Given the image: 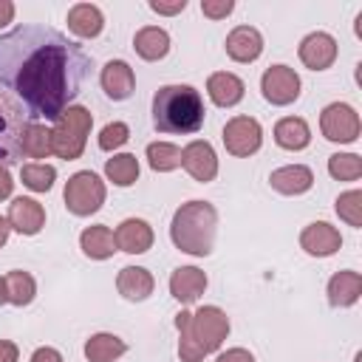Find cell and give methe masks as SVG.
Masks as SVG:
<instances>
[{"label":"cell","mask_w":362,"mask_h":362,"mask_svg":"<svg viewBox=\"0 0 362 362\" xmlns=\"http://www.w3.org/2000/svg\"><path fill=\"white\" fill-rule=\"evenodd\" d=\"M34 362H59V356L54 351H37L34 354Z\"/></svg>","instance_id":"83f0119b"},{"label":"cell","mask_w":362,"mask_h":362,"mask_svg":"<svg viewBox=\"0 0 362 362\" xmlns=\"http://www.w3.org/2000/svg\"><path fill=\"white\" fill-rule=\"evenodd\" d=\"M23 178H25V184L34 187V189H48L51 181H54V170H51V167H25V170H23Z\"/></svg>","instance_id":"ffe728a7"},{"label":"cell","mask_w":362,"mask_h":362,"mask_svg":"<svg viewBox=\"0 0 362 362\" xmlns=\"http://www.w3.org/2000/svg\"><path fill=\"white\" fill-rule=\"evenodd\" d=\"M136 173H139V167H136L133 156H119V158L107 161V175H110L116 184H122V187H124V184H133Z\"/></svg>","instance_id":"ac0fdd59"},{"label":"cell","mask_w":362,"mask_h":362,"mask_svg":"<svg viewBox=\"0 0 362 362\" xmlns=\"http://www.w3.org/2000/svg\"><path fill=\"white\" fill-rule=\"evenodd\" d=\"M136 48H139L141 57H147V59H158V57L167 54L170 40H167V34H164L161 28H144V31L136 34Z\"/></svg>","instance_id":"4fadbf2b"},{"label":"cell","mask_w":362,"mask_h":362,"mask_svg":"<svg viewBox=\"0 0 362 362\" xmlns=\"http://www.w3.org/2000/svg\"><path fill=\"white\" fill-rule=\"evenodd\" d=\"M331 173L339 175V173H356V158L354 156H334L331 158Z\"/></svg>","instance_id":"cb8c5ba5"},{"label":"cell","mask_w":362,"mask_h":362,"mask_svg":"<svg viewBox=\"0 0 362 362\" xmlns=\"http://www.w3.org/2000/svg\"><path fill=\"white\" fill-rule=\"evenodd\" d=\"M11 14H14V6L6 3V0H0V25H6L11 20Z\"/></svg>","instance_id":"4316f807"},{"label":"cell","mask_w":362,"mask_h":362,"mask_svg":"<svg viewBox=\"0 0 362 362\" xmlns=\"http://www.w3.org/2000/svg\"><path fill=\"white\" fill-rule=\"evenodd\" d=\"M204 99L192 85H164L153 96V124L158 133H195L204 124Z\"/></svg>","instance_id":"7a4b0ae2"},{"label":"cell","mask_w":362,"mask_h":362,"mask_svg":"<svg viewBox=\"0 0 362 362\" xmlns=\"http://www.w3.org/2000/svg\"><path fill=\"white\" fill-rule=\"evenodd\" d=\"M277 141L283 147H303L308 141V130H305V124L300 119H286L277 127Z\"/></svg>","instance_id":"5bb4252c"},{"label":"cell","mask_w":362,"mask_h":362,"mask_svg":"<svg viewBox=\"0 0 362 362\" xmlns=\"http://www.w3.org/2000/svg\"><path fill=\"white\" fill-rule=\"evenodd\" d=\"M8 283L14 286V294H11L14 303H28V300H31V288H34V286H31V277L14 272V274L8 277Z\"/></svg>","instance_id":"44dd1931"},{"label":"cell","mask_w":362,"mask_h":362,"mask_svg":"<svg viewBox=\"0 0 362 362\" xmlns=\"http://www.w3.org/2000/svg\"><path fill=\"white\" fill-rule=\"evenodd\" d=\"M124 139H127V127H124V124H107V127L102 130V139H99V144H102L105 150H110V147L122 144Z\"/></svg>","instance_id":"7402d4cb"},{"label":"cell","mask_w":362,"mask_h":362,"mask_svg":"<svg viewBox=\"0 0 362 362\" xmlns=\"http://www.w3.org/2000/svg\"><path fill=\"white\" fill-rule=\"evenodd\" d=\"M260 34L255 31V28H249V25H240V28H235L232 34H229V40H226V51L235 57V59H255L257 54H260Z\"/></svg>","instance_id":"52a82bcc"},{"label":"cell","mask_w":362,"mask_h":362,"mask_svg":"<svg viewBox=\"0 0 362 362\" xmlns=\"http://www.w3.org/2000/svg\"><path fill=\"white\" fill-rule=\"evenodd\" d=\"M181 274H175V280H173V291H175V297L178 300H195L198 294V288L204 286V280H201V274L195 272V269H178Z\"/></svg>","instance_id":"2e32d148"},{"label":"cell","mask_w":362,"mask_h":362,"mask_svg":"<svg viewBox=\"0 0 362 362\" xmlns=\"http://www.w3.org/2000/svg\"><path fill=\"white\" fill-rule=\"evenodd\" d=\"M209 90H212V99L218 105H235L243 96V82L232 74H218L209 79Z\"/></svg>","instance_id":"8fae6325"},{"label":"cell","mask_w":362,"mask_h":362,"mask_svg":"<svg viewBox=\"0 0 362 362\" xmlns=\"http://www.w3.org/2000/svg\"><path fill=\"white\" fill-rule=\"evenodd\" d=\"M11 221L17 223V229L20 232H37L40 229V223H42V212H40V206L34 204V201H28V198H17L14 204H11Z\"/></svg>","instance_id":"7c38bea8"},{"label":"cell","mask_w":362,"mask_h":362,"mask_svg":"<svg viewBox=\"0 0 362 362\" xmlns=\"http://www.w3.org/2000/svg\"><path fill=\"white\" fill-rule=\"evenodd\" d=\"M184 6H187L184 0H175V3H156V0H153V3H150V8H153V11H164V14H173V11H181Z\"/></svg>","instance_id":"484cf974"},{"label":"cell","mask_w":362,"mask_h":362,"mask_svg":"<svg viewBox=\"0 0 362 362\" xmlns=\"http://www.w3.org/2000/svg\"><path fill=\"white\" fill-rule=\"evenodd\" d=\"M334 40L328 37V34H311L305 42H303V48H300V54H303V59L311 65V68H325L331 59H334Z\"/></svg>","instance_id":"30bf717a"},{"label":"cell","mask_w":362,"mask_h":362,"mask_svg":"<svg viewBox=\"0 0 362 362\" xmlns=\"http://www.w3.org/2000/svg\"><path fill=\"white\" fill-rule=\"evenodd\" d=\"M122 351H124V345L119 342V337L102 334V337H93V339L88 342V356L96 359V362H105L110 354H122Z\"/></svg>","instance_id":"e0dca14e"},{"label":"cell","mask_w":362,"mask_h":362,"mask_svg":"<svg viewBox=\"0 0 362 362\" xmlns=\"http://www.w3.org/2000/svg\"><path fill=\"white\" fill-rule=\"evenodd\" d=\"M164 156H175V150H173V147H164V144H161V147H156V144L150 147V161H153L156 170H158V167H161V170H164V167H173V161L164 158Z\"/></svg>","instance_id":"603a6c76"},{"label":"cell","mask_w":362,"mask_h":362,"mask_svg":"<svg viewBox=\"0 0 362 362\" xmlns=\"http://www.w3.org/2000/svg\"><path fill=\"white\" fill-rule=\"evenodd\" d=\"M3 240H6V221L0 218V243H3Z\"/></svg>","instance_id":"f1b7e54d"},{"label":"cell","mask_w":362,"mask_h":362,"mask_svg":"<svg viewBox=\"0 0 362 362\" xmlns=\"http://www.w3.org/2000/svg\"><path fill=\"white\" fill-rule=\"evenodd\" d=\"M90 57L79 42L42 23H23L0 34V90L28 122H57L82 93Z\"/></svg>","instance_id":"6da1fadb"},{"label":"cell","mask_w":362,"mask_h":362,"mask_svg":"<svg viewBox=\"0 0 362 362\" xmlns=\"http://www.w3.org/2000/svg\"><path fill=\"white\" fill-rule=\"evenodd\" d=\"M122 243L127 246V252H144V246L150 243V232H147V223L141 221H127L124 229L119 232Z\"/></svg>","instance_id":"9a60e30c"},{"label":"cell","mask_w":362,"mask_h":362,"mask_svg":"<svg viewBox=\"0 0 362 362\" xmlns=\"http://www.w3.org/2000/svg\"><path fill=\"white\" fill-rule=\"evenodd\" d=\"M65 201L68 206L76 212V215H85V212H93L102 201V187H99V178L90 175V173H79L74 175V181L68 184L65 189Z\"/></svg>","instance_id":"277c9868"},{"label":"cell","mask_w":362,"mask_h":362,"mask_svg":"<svg viewBox=\"0 0 362 362\" xmlns=\"http://www.w3.org/2000/svg\"><path fill=\"white\" fill-rule=\"evenodd\" d=\"M102 85L107 90V96L113 99H127L130 96V88H133V74L124 62H107L105 65V74H102Z\"/></svg>","instance_id":"ba28073f"},{"label":"cell","mask_w":362,"mask_h":362,"mask_svg":"<svg viewBox=\"0 0 362 362\" xmlns=\"http://www.w3.org/2000/svg\"><path fill=\"white\" fill-rule=\"evenodd\" d=\"M68 25L79 34V37H96L102 31V14L96 6H88V3H79L71 8L68 14Z\"/></svg>","instance_id":"9c48e42d"},{"label":"cell","mask_w":362,"mask_h":362,"mask_svg":"<svg viewBox=\"0 0 362 362\" xmlns=\"http://www.w3.org/2000/svg\"><path fill=\"white\" fill-rule=\"evenodd\" d=\"M297 88H300V82H297V76L286 65H277V68H272L263 76V93L272 102H280V105L283 102H291L297 96Z\"/></svg>","instance_id":"5b68a950"},{"label":"cell","mask_w":362,"mask_h":362,"mask_svg":"<svg viewBox=\"0 0 362 362\" xmlns=\"http://www.w3.org/2000/svg\"><path fill=\"white\" fill-rule=\"evenodd\" d=\"M82 243H85V252L93 255V257H105L113 252V238L105 232V229H90L82 235Z\"/></svg>","instance_id":"d6986e66"},{"label":"cell","mask_w":362,"mask_h":362,"mask_svg":"<svg viewBox=\"0 0 362 362\" xmlns=\"http://www.w3.org/2000/svg\"><path fill=\"white\" fill-rule=\"evenodd\" d=\"M31 122L23 107L0 90V164H17L25 153V136Z\"/></svg>","instance_id":"3957f363"},{"label":"cell","mask_w":362,"mask_h":362,"mask_svg":"<svg viewBox=\"0 0 362 362\" xmlns=\"http://www.w3.org/2000/svg\"><path fill=\"white\" fill-rule=\"evenodd\" d=\"M201 8H204V14H209V17H223V14L232 11V3H229V0H223V3H201Z\"/></svg>","instance_id":"d4e9b609"},{"label":"cell","mask_w":362,"mask_h":362,"mask_svg":"<svg viewBox=\"0 0 362 362\" xmlns=\"http://www.w3.org/2000/svg\"><path fill=\"white\" fill-rule=\"evenodd\" d=\"M226 144L235 150V153H252L257 144H260V130L252 119H238L226 127Z\"/></svg>","instance_id":"8992f818"}]
</instances>
